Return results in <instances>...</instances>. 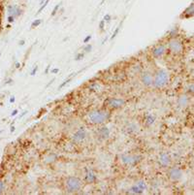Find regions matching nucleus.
<instances>
[{"mask_svg":"<svg viewBox=\"0 0 194 195\" xmlns=\"http://www.w3.org/2000/svg\"><path fill=\"white\" fill-rule=\"evenodd\" d=\"M112 115H111L110 111L108 110H93L91 112H89L88 115V118L90 123L94 124V125H100L107 122L108 120H110Z\"/></svg>","mask_w":194,"mask_h":195,"instance_id":"f257e3e1","label":"nucleus"},{"mask_svg":"<svg viewBox=\"0 0 194 195\" xmlns=\"http://www.w3.org/2000/svg\"><path fill=\"white\" fill-rule=\"evenodd\" d=\"M169 81H170L169 72L166 69L159 68L154 74V84H152V86L157 89L163 88L168 85Z\"/></svg>","mask_w":194,"mask_h":195,"instance_id":"f03ea898","label":"nucleus"},{"mask_svg":"<svg viewBox=\"0 0 194 195\" xmlns=\"http://www.w3.org/2000/svg\"><path fill=\"white\" fill-rule=\"evenodd\" d=\"M82 180L76 176H69L63 182L64 190L69 194L79 192L82 189Z\"/></svg>","mask_w":194,"mask_h":195,"instance_id":"7ed1b4c3","label":"nucleus"},{"mask_svg":"<svg viewBox=\"0 0 194 195\" xmlns=\"http://www.w3.org/2000/svg\"><path fill=\"white\" fill-rule=\"evenodd\" d=\"M166 46H167L168 51L175 56H179V55H181V53H183L184 49L183 41L180 40L178 37L170 38V40L168 41Z\"/></svg>","mask_w":194,"mask_h":195,"instance_id":"20e7f679","label":"nucleus"},{"mask_svg":"<svg viewBox=\"0 0 194 195\" xmlns=\"http://www.w3.org/2000/svg\"><path fill=\"white\" fill-rule=\"evenodd\" d=\"M143 160V156L140 154H121L119 156V161L126 167H131L139 164Z\"/></svg>","mask_w":194,"mask_h":195,"instance_id":"39448f33","label":"nucleus"},{"mask_svg":"<svg viewBox=\"0 0 194 195\" xmlns=\"http://www.w3.org/2000/svg\"><path fill=\"white\" fill-rule=\"evenodd\" d=\"M126 104V100L123 98L117 97H109L105 100V106L108 107L111 110H118L124 107Z\"/></svg>","mask_w":194,"mask_h":195,"instance_id":"423d86ee","label":"nucleus"},{"mask_svg":"<svg viewBox=\"0 0 194 195\" xmlns=\"http://www.w3.org/2000/svg\"><path fill=\"white\" fill-rule=\"evenodd\" d=\"M167 175H168L169 179H170V181L174 182H180L181 179H183L184 172H183V170H181V168L175 166V167H170V168H169Z\"/></svg>","mask_w":194,"mask_h":195,"instance_id":"0eeeda50","label":"nucleus"},{"mask_svg":"<svg viewBox=\"0 0 194 195\" xmlns=\"http://www.w3.org/2000/svg\"><path fill=\"white\" fill-rule=\"evenodd\" d=\"M167 52V46L165 44H158L154 46V48L151 49V56L155 59H159L161 57L164 56V55Z\"/></svg>","mask_w":194,"mask_h":195,"instance_id":"6e6552de","label":"nucleus"},{"mask_svg":"<svg viewBox=\"0 0 194 195\" xmlns=\"http://www.w3.org/2000/svg\"><path fill=\"white\" fill-rule=\"evenodd\" d=\"M157 162L159 164L160 167L162 168H168L170 167L172 164V157L166 152H162L159 153L158 158H157Z\"/></svg>","mask_w":194,"mask_h":195,"instance_id":"1a4fd4ad","label":"nucleus"},{"mask_svg":"<svg viewBox=\"0 0 194 195\" xmlns=\"http://www.w3.org/2000/svg\"><path fill=\"white\" fill-rule=\"evenodd\" d=\"M140 81L146 88H151L154 84V74L151 71H144L140 75Z\"/></svg>","mask_w":194,"mask_h":195,"instance_id":"9d476101","label":"nucleus"},{"mask_svg":"<svg viewBox=\"0 0 194 195\" xmlns=\"http://www.w3.org/2000/svg\"><path fill=\"white\" fill-rule=\"evenodd\" d=\"M86 136H88V132H86V129L85 127H80L79 129H78L75 133L72 135V141L74 143L76 144H79V143H82L84 142L85 140Z\"/></svg>","mask_w":194,"mask_h":195,"instance_id":"9b49d317","label":"nucleus"},{"mask_svg":"<svg viewBox=\"0 0 194 195\" xmlns=\"http://www.w3.org/2000/svg\"><path fill=\"white\" fill-rule=\"evenodd\" d=\"M97 181H98V177L96 175V173L92 169L86 168L85 173V182L88 184H95Z\"/></svg>","mask_w":194,"mask_h":195,"instance_id":"f8f14e48","label":"nucleus"},{"mask_svg":"<svg viewBox=\"0 0 194 195\" xmlns=\"http://www.w3.org/2000/svg\"><path fill=\"white\" fill-rule=\"evenodd\" d=\"M7 13L8 16H13L15 19H16L22 14V10L19 5H9L7 7Z\"/></svg>","mask_w":194,"mask_h":195,"instance_id":"ddd939ff","label":"nucleus"},{"mask_svg":"<svg viewBox=\"0 0 194 195\" xmlns=\"http://www.w3.org/2000/svg\"><path fill=\"white\" fill-rule=\"evenodd\" d=\"M190 103V97L188 94H181L177 99V104L181 109H185Z\"/></svg>","mask_w":194,"mask_h":195,"instance_id":"4468645a","label":"nucleus"},{"mask_svg":"<svg viewBox=\"0 0 194 195\" xmlns=\"http://www.w3.org/2000/svg\"><path fill=\"white\" fill-rule=\"evenodd\" d=\"M96 134L98 136L99 139L101 140H107L109 139V137L111 135V131L109 129V127L107 126H101L99 127L98 129L96 130Z\"/></svg>","mask_w":194,"mask_h":195,"instance_id":"2eb2a0df","label":"nucleus"},{"mask_svg":"<svg viewBox=\"0 0 194 195\" xmlns=\"http://www.w3.org/2000/svg\"><path fill=\"white\" fill-rule=\"evenodd\" d=\"M192 16H194V3H191L181 14V18L184 19H189Z\"/></svg>","mask_w":194,"mask_h":195,"instance_id":"dca6fc26","label":"nucleus"},{"mask_svg":"<svg viewBox=\"0 0 194 195\" xmlns=\"http://www.w3.org/2000/svg\"><path fill=\"white\" fill-rule=\"evenodd\" d=\"M144 192V190L140 188V186L137 184H134L133 185H131L129 189H128V191H127V193L128 194H136V195H140V194H143Z\"/></svg>","mask_w":194,"mask_h":195,"instance_id":"f3484780","label":"nucleus"},{"mask_svg":"<svg viewBox=\"0 0 194 195\" xmlns=\"http://www.w3.org/2000/svg\"><path fill=\"white\" fill-rule=\"evenodd\" d=\"M125 130L128 134H133V133H136V132L139 131V127L135 122H129L125 126Z\"/></svg>","mask_w":194,"mask_h":195,"instance_id":"a211bd4d","label":"nucleus"},{"mask_svg":"<svg viewBox=\"0 0 194 195\" xmlns=\"http://www.w3.org/2000/svg\"><path fill=\"white\" fill-rule=\"evenodd\" d=\"M155 119H156V118H155L154 115L148 114L146 117H145V124H146V126L150 127V126L152 125V124H154Z\"/></svg>","mask_w":194,"mask_h":195,"instance_id":"6ab92c4d","label":"nucleus"},{"mask_svg":"<svg viewBox=\"0 0 194 195\" xmlns=\"http://www.w3.org/2000/svg\"><path fill=\"white\" fill-rule=\"evenodd\" d=\"M75 75H76V74H75V73H73V75H72L71 77H69V78L66 79V80H64V81H63V82H61V84L58 86V89H62V88H64V86H67V85L69 84V82L72 81V77H73V76H75Z\"/></svg>","mask_w":194,"mask_h":195,"instance_id":"aec40b11","label":"nucleus"},{"mask_svg":"<svg viewBox=\"0 0 194 195\" xmlns=\"http://www.w3.org/2000/svg\"><path fill=\"white\" fill-rule=\"evenodd\" d=\"M179 27H174V28H172V29L170 30V32H169V37L170 38H175V37H177L179 35Z\"/></svg>","mask_w":194,"mask_h":195,"instance_id":"412c9836","label":"nucleus"},{"mask_svg":"<svg viewBox=\"0 0 194 195\" xmlns=\"http://www.w3.org/2000/svg\"><path fill=\"white\" fill-rule=\"evenodd\" d=\"M187 94L194 96V82H191L187 86Z\"/></svg>","mask_w":194,"mask_h":195,"instance_id":"4be33fe9","label":"nucleus"},{"mask_svg":"<svg viewBox=\"0 0 194 195\" xmlns=\"http://www.w3.org/2000/svg\"><path fill=\"white\" fill-rule=\"evenodd\" d=\"M122 23H123V20H122V22H121V23H119V26H118L114 30L113 34H112V36H111V38H110L111 40H114V39L115 38V37L118 36V34L119 33V30H121V26H122Z\"/></svg>","mask_w":194,"mask_h":195,"instance_id":"5701e85b","label":"nucleus"},{"mask_svg":"<svg viewBox=\"0 0 194 195\" xmlns=\"http://www.w3.org/2000/svg\"><path fill=\"white\" fill-rule=\"evenodd\" d=\"M49 2V0H46V1H45V2H44V3L42 4V5L40 6V8H39V9H38V11H37V13H36V15H35V16H38L39 14H41V13H42V12L44 11V9H45V8H46V7L48 6Z\"/></svg>","mask_w":194,"mask_h":195,"instance_id":"b1692460","label":"nucleus"},{"mask_svg":"<svg viewBox=\"0 0 194 195\" xmlns=\"http://www.w3.org/2000/svg\"><path fill=\"white\" fill-rule=\"evenodd\" d=\"M140 188H141L144 191H146V190L148 189V186H147V184H146V182L145 181H143V180H141V181H138L137 182H136Z\"/></svg>","mask_w":194,"mask_h":195,"instance_id":"393cba45","label":"nucleus"},{"mask_svg":"<svg viewBox=\"0 0 194 195\" xmlns=\"http://www.w3.org/2000/svg\"><path fill=\"white\" fill-rule=\"evenodd\" d=\"M41 23H42V20H40V19L34 20H33V22L31 23V28H32V29H34V28L38 27Z\"/></svg>","mask_w":194,"mask_h":195,"instance_id":"a878e982","label":"nucleus"},{"mask_svg":"<svg viewBox=\"0 0 194 195\" xmlns=\"http://www.w3.org/2000/svg\"><path fill=\"white\" fill-rule=\"evenodd\" d=\"M98 27H99V29H100V31L101 32H104L105 31V27H106V22L104 20H100V22H99V26H98Z\"/></svg>","mask_w":194,"mask_h":195,"instance_id":"bb28decb","label":"nucleus"},{"mask_svg":"<svg viewBox=\"0 0 194 195\" xmlns=\"http://www.w3.org/2000/svg\"><path fill=\"white\" fill-rule=\"evenodd\" d=\"M84 52L85 53H88V52H90L92 51V46L90 45V44H85V46L84 47Z\"/></svg>","mask_w":194,"mask_h":195,"instance_id":"cd10ccee","label":"nucleus"},{"mask_svg":"<svg viewBox=\"0 0 194 195\" xmlns=\"http://www.w3.org/2000/svg\"><path fill=\"white\" fill-rule=\"evenodd\" d=\"M59 8H60V3H59V4H56V5L55 6V8H53L51 16H55L57 14V12L59 11Z\"/></svg>","mask_w":194,"mask_h":195,"instance_id":"c85d7f7f","label":"nucleus"},{"mask_svg":"<svg viewBox=\"0 0 194 195\" xmlns=\"http://www.w3.org/2000/svg\"><path fill=\"white\" fill-rule=\"evenodd\" d=\"M85 57V52H79L77 53L76 56H75V60L76 61H80V60H82Z\"/></svg>","mask_w":194,"mask_h":195,"instance_id":"c756f323","label":"nucleus"},{"mask_svg":"<svg viewBox=\"0 0 194 195\" xmlns=\"http://www.w3.org/2000/svg\"><path fill=\"white\" fill-rule=\"evenodd\" d=\"M5 188H6L5 182H4V181L0 180V194H2V193L4 192V190H5Z\"/></svg>","mask_w":194,"mask_h":195,"instance_id":"7c9ffc66","label":"nucleus"},{"mask_svg":"<svg viewBox=\"0 0 194 195\" xmlns=\"http://www.w3.org/2000/svg\"><path fill=\"white\" fill-rule=\"evenodd\" d=\"M103 20H104L106 22H110L111 20H112V16H111L110 14H106L104 16V18H103Z\"/></svg>","mask_w":194,"mask_h":195,"instance_id":"2f4dec72","label":"nucleus"},{"mask_svg":"<svg viewBox=\"0 0 194 195\" xmlns=\"http://www.w3.org/2000/svg\"><path fill=\"white\" fill-rule=\"evenodd\" d=\"M92 38V36L91 35H88V36H85V39L82 40V43H85V44H88L90 42V40H91Z\"/></svg>","mask_w":194,"mask_h":195,"instance_id":"473e14b6","label":"nucleus"},{"mask_svg":"<svg viewBox=\"0 0 194 195\" xmlns=\"http://www.w3.org/2000/svg\"><path fill=\"white\" fill-rule=\"evenodd\" d=\"M38 68H39L38 66H37V65H35L34 67H33V69L31 70V72H30V75H31V76H35V75H36V73H37V71H38Z\"/></svg>","mask_w":194,"mask_h":195,"instance_id":"72a5a7b5","label":"nucleus"},{"mask_svg":"<svg viewBox=\"0 0 194 195\" xmlns=\"http://www.w3.org/2000/svg\"><path fill=\"white\" fill-rule=\"evenodd\" d=\"M15 20H16V19L14 18L13 16H7V22H9V23H13V22H15Z\"/></svg>","mask_w":194,"mask_h":195,"instance_id":"f704fd0d","label":"nucleus"},{"mask_svg":"<svg viewBox=\"0 0 194 195\" xmlns=\"http://www.w3.org/2000/svg\"><path fill=\"white\" fill-rule=\"evenodd\" d=\"M19 114V110L18 109H15L12 111V114H11V117H15V116H16Z\"/></svg>","mask_w":194,"mask_h":195,"instance_id":"c9c22d12","label":"nucleus"},{"mask_svg":"<svg viewBox=\"0 0 194 195\" xmlns=\"http://www.w3.org/2000/svg\"><path fill=\"white\" fill-rule=\"evenodd\" d=\"M58 72H59V69L58 68H53V69L51 70V73L52 74H57Z\"/></svg>","mask_w":194,"mask_h":195,"instance_id":"e433bc0d","label":"nucleus"},{"mask_svg":"<svg viewBox=\"0 0 194 195\" xmlns=\"http://www.w3.org/2000/svg\"><path fill=\"white\" fill-rule=\"evenodd\" d=\"M49 70H51V64H49V65L47 66V68L45 69V72H44V73H45V74H46V75H47V74H49Z\"/></svg>","mask_w":194,"mask_h":195,"instance_id":"4c0bfd02","label":"nucleus"},{"mask_svg":"<svg viewBox=\"0 0 194 195\" xmlns=\"http://www.w3.org/2000/svg\"><path fill=\"white\" fill-rule=\"evenodd\" d=\"M55 78H53V79H52V80H51V81H49V84H48V85L46 86V88H49V86H51V85H52V82H55Z\"/></svg>","mask_w":194,"mask_h":195,"instance_id":"58836bf2","label":"nucleus"},{"mask_svg":"<svg viewBox=\"0 0 194 195\" xmlns=\"http://www.w3.org/2000/svg\"><path fill=\"white\" fill-rule=\"evenodd\" d=\"M16 101V97L15 96H11L10 97V103H15Z\"/></svg>","mask_w":194,"mask_h":195,"instance_id":"ea45409f","label":"nucleus"},{"mask_svg":"<svg viewBox=\"0 0 194 195\" xmlns=\"http://www.w3.org/2000/svg\"><path fill=\"white\" fill-rule=\"evenodd\" d=\"M24 44H25V41H24V40H20V41H19V46H23Z\"/></svg>","mask_w":194,"mask_h":195,"instance_id":"a19ab883","label":"nucleus"},{"mask_svg":"<svg viewBox=\"0 0 194 195\" xmlns=\"http://www.w3.org/2000/svg\"><path fill=\"white\" fill-rule=\"evenodd\" d=\"M15 130H16V127H15L14 125H12V126H11V129H10V131L12 132V133H13V132H15Z\"/></svg>","mask_w":194,"mask_h":195,"instance_id":"79ce46f5","label":"nucleus"},{"mask_svg":"<svg viewBox=\"0 0 194 195\" xmlns=\"http://www.w3.org/2000/svg\"><path fill=\"white\" fill-rule=\"evenodd\" d=\"M26 114H27V111H24V112H23V113H22V115H20V118H22V117H24V116H25Z\"/></svg>","mask_w":194,"mask_h":195,"instance_id":"37998d69","label":"nucleus"},{"mask_svg":"<svg viewBox=\"0 0 194 195\" xmlns=\"http://www.w3.org/2000/svg\"><path fill=\"white\" fill-rule=\"evenodd\" d=\"M19 65H20V64L19 63V62H16V68H19V67H20Z\"/></svg>","mask_w":194,"mask_h":195,"instance_id":"c03bdc74","label":"nucleus"},{"mask_svg":"<svg viewBox=\"0 0 194 195\" xmlns=\"http://www.w3.org/2000/svg\"><path fill=\"white\" fill-rule=\"evenodd\" d=\"M45 1H46V0H41V1H40V4H39V5L41 6V5H42V4H43V3L45 2Z\"/></svg>","mask_w":194,"mask_h":195,"instance_id":"a18cd8bd","label":"nucleus"},{"mask_svg":"<svg viewBox=\"0 0 194 195\" xmlns=\"http://www.w3.org/2000/svg\"><path fill=\"white\" fill-rule=\"evenodd\" d=\"M104 1H105V0H101V5H102L103 3H104Z\"/></svg>","mask_w":194,"mask_h":195,"instance_id":"49530a36","label":"nucleus"},{"mask_svg":"<svg viewBox=\"0 0 194 195\" xmlns=\"http://www.w3.org/2000/svg\"><path fill=\"white\" fill-rule=\"evenodd\" d=\"M1 56H2V53H1V52H0V57H1Z\"/></svg>","mask_w":194,"mask_h":195,"instance_id":"de8ad7c7","label":"nucleus"},{"mask_svg":"<svg viewBox=\"0 0 194 195\" xmlns=\"http://www.w3.org/2000/svg\"><path fill=\"white\" fill-rule=\"evenodd\" d=\"M1 133H2V131H1V130H0V134H1Z\"/></svg>","mask_w":194,"mask_h":195,"instance_id":"09e8293b","label":"nucleus"},{"mask_svg":"<svg viewBox=\"0 0 194 195\" xmlns=\"http://www.w3.org/2000/svg\"><path fill=\"white\" fill-rule=\"evenodd\" d=\"M128 1H129V0H126V2H128Z\"/></svg>","mask_w":194,"mask_h":195,"instance_id":"8fccbe9b","label":"nucleus"},{"mask_svg":"<svg viewBox=\"0 0 194 195\" xmlns=\"http://www.w3.org/2000/svg\"><path fill=\"white\" fill-rule=\"evenodd\" d=\"M193 139H194V136H193Z\"/></svg>","mask_w":194,"mask_h":195,"instance_id":"3c124183","label":"nucleus"}]
</instances>
